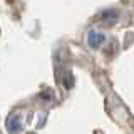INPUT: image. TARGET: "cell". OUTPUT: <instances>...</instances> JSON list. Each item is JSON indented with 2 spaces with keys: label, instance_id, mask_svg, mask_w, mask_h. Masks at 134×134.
Here are the masks:
<instances>
[{
  "label": "cell",
  "instance_id": "6da1fadb",
  "mask_svg": "<svg viewBox=\"0 0 134 134\" xmlns=\"http://www.w3.org/2000/svg\"><path fill=\"white\" fill-rule=\"evenodd\" d=\"M104 40H106V37H104L102 34H99V32H94V30H92L89 34V45H91L92 49L100 47V44H104Z\"/></svg>",
  "mask_w": 134,
  "mask_h": 134
},
{
  "label": "cell",
  "instance_id": "7a4b0ae2",
  "mask_svg": "<svg viewBox=\"0 0 134 134\" xmlns=\"http://www.w3.org/2000/svg\"><path fill=\"white\" fill-rule=\"evenodd\" d=\"M7 127L10 129L12 132H17L20 129V117L19 116H12L10 119H8V122H7Z\"/></svg>",
  "mask_w": 134,
  "mask_h": 134
},
{
  "label": "cell",
  "instance_id": "3957f363",
  "mask_svg": "<svg viewBox=\"0 0 134 134\" xmlns=\"http://www.w3.org/2000/svg\"><path fill=\"white\" fill-rule=\"evenodd\" d=\"M116 17H117V14H116L114 10H107V12H104V14H102V19L104 20H111V19H116Z\"/></svg>",
  "mask_w": 134,
  "mask_h": 134
}]
</instances>
